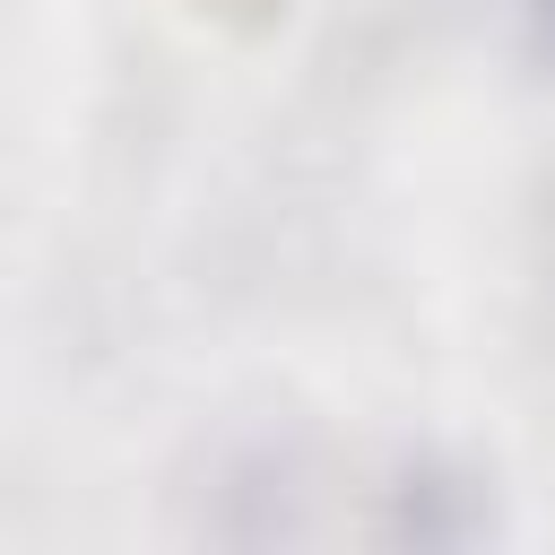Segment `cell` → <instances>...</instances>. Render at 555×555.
Instances as JSON below:
<instances>
[{
	"instance_id": "1",
	"label": "cell",
	"mask_w": 555,
	"mask_h": 555,
	"mask_svg": "<svg viewBox=\"0 0 555 555\" xmlns=\"http://www.w3.org/2000/svg\"><path fill=\"white\" fill-rule=\"evenodd\" d=\"M382 538L399 546H468L494 529V494L477 468L442 460V451H408L390 477H382V512H373Z\"/></svg>"
},
{
	"instance_id": "2",
	"label": "cell",
	"mask_w": 555,
	"mask_h": 555,
	"mask_svg": "<svg viewBox=\"0 0 555 555\" xmlns=\"http://www.w3.org/2000/svg\"><path fill=\"white\" fill-rule=\"evenodd\" d=\"M295 494H304L295 451H286V442H243V451H225V460H217L208 529H217V538H278V529H295V520H304V512H295Z\"/></svg>"
},
{
	"instance_id": "3",
	"label": "cell",
	"mask_w": 555,
	"mask_h": 555,
	"mask_svg": "<svg viewBox=\"0 0 555 555\" xmlns=\"http://www.w3.org/2000/svg\"><path fill=\"white\" fill-rule=\"evenodd\" d=\"M520 52L538 69H555V0H520Z\"/></svg>"
}]
</instances>
